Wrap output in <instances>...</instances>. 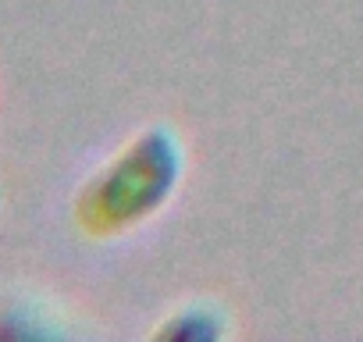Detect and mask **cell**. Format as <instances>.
<instances>
[{
	"label": "cell",
	"instance_id": "obj_1",
	"mask_svg": "<svg viewBox=\"0 0 363 342\" xmlns=\"http://www.w3.org/2000/svg\"><path fill=\"white\" fill-rule=\"evenodd\" d=\"M186 175V146L171 125L132 136L79 193V221L93 236H121L164 211Z\"/></svg>",
	"mask_w": 363,
	"mask_h": 342
},
{
	"label": "cell",
	"instance_id": "obj_2",
	"mask_svg": "<svg viewBox=\"0 0 363 342\" xmlns=\"http://www.w3.org/2000/svg\"><path fill=\"white\" fill-rule=\"evenodd\" d=\"M221 335H228V310L211 299L182 303L157 328V338H182V342H214Z\"/></svg>",
	"mask_w": 363,
	"mask_h": 342
}]
</instances>
